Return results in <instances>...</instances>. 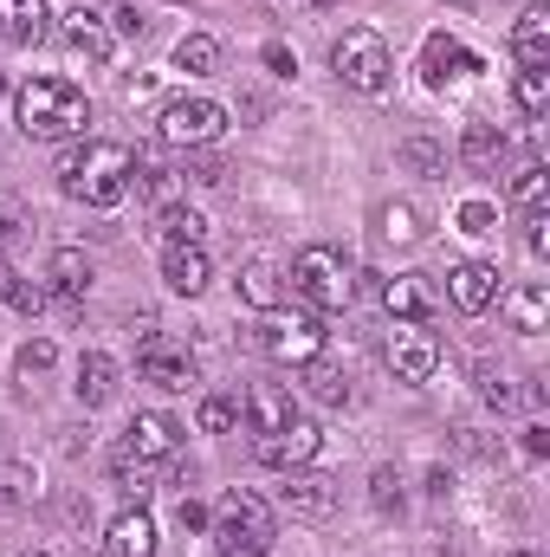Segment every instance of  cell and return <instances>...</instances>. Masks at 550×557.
<instances>
[{
  "instance_id": "obj_1",
  "label": "cell",
  "mask_w": 550,
  "mask_h": 557,
  "mask_svg": "<svg viewBox=\"0 0 550 557\" xmlns=\"http://www.w3.org/2000/svg\"><path fill=\"white\" fill-rule=\"evenodd\" d=\"M13 124L33 143H72L91 124V98L78 85H65V78H26L13 91Z\"/></svg>"
},
{
  "instance_id": "obj_2",
  "label": "cell",
  "mask_w": 550,
  "mask_h": 557,
  "mask_svg": "<svg viewBox=\"0 0 550 557\" xmlns=\"http://www.w3.org/2000/svg\"><path fill=\"white\" fill-rule=\"evenodd\" d=\"M130 169H137V156L124 149V143H85L78 156H65V195L72 201H85V208H117L124 195H130Z\"/></svg>"
},
{
  "instance_id": "obj_3",
  "label": "cell",
  "mask_w": 550,
  "mask_h": 557,
  "mask_svg": "<svg viewBox=\"0 0 550 557\" xmlns=\"http://www.w3.org/2000/svg\"><path fill=\"white\" fill-rule=\"evenodd\" d=\"M291 292L311 305V311H343L357 298V267L337 253V247H304L291 260Z\"/></svg>"
},
{
  "instance_id": "obj_4",
  "label": "cell",
  "mask_w": 550,
  "mask_h": 557,
  "mask_svg": "<svg viewBox=\"0 0 550 557\" xmlns=\"http://www.w3.org/2000/svg\"><path fill=\"white\" fill-rule=\"evenodd\" d=\"M330 72H337L350 91L376 98V91L389 85V72H396V52H389V39H383V33H370V26H350V33L330 46Z\"/></svg>"
},
{
  "instance_id": "obj_5",
  "label": "cell",
  "mask_w": 550,
  "mask_h": 557,
  "mask_svg": "<svg viewBox=\"0 0 550 557\" xmlns=\"http://www.w3.org/2000/svg\"><path fill=\"white\" fill-rule=\"evenodd\" d=\"M253 344L273 357V363H311V357H324V324L311 318V311H260V331H253Z\"/></svg>"
},
{
  "instance_id": "obj_6",
  "label": "cell",
  "mask_w": 550,
  "mask_h": 557,
  "mask_svg": "<svg viewBox=\"0 0 550 557\" xmlns=\"http://www.w3.org/2000/svg\"><path fill=\"white\" fill-rule=\"evenodd\" d=\"M214 539H221V552H260L266 557V545H273V512L253 493H227L214 506Z\"/></svg>"
},
{
  "instance_id": "obj_7",
  "label": "cell",
  "mask_w": 550,
  "mask_h": 557,
  "mask_svg": "<svg viewBox=\"0 0 550 557\" xmlns=\"http://www.w3.org/2000/svg\"><path fill=\"white\" fill-rule=\"evenodd\" d=\"M221 131H227V111L214 98H168L162 104V143H175V149H208V143H221Z\"/></svg>"
},
{
  "instance_id": "obj_8",
  "label": "cell",
  "mask_w": 550,
  "mask_h": 557,
  "mask_svg": "<svg viewBox=\"0 0 550 557\" xmlns=\"http://www.w3.org/2000/svg\"><path fill=\"white\" fill-rule=\"evenodd\" d=\"M389 370H396V383H427V376L440 370V344H434L427 324H396V337H389Z\"/></svg>"
},
{
  "instance_id": "obj_9",
  "label": "cell",
  "mask_w": 550,
  "mask_h": 557,
  "mask_svg": "<svg viewBox=\"0 0 550 557\" xmlns=\"http://www.w3.org/2000/svg\"><path fill=\"white\" fill-rule=\"evenodd\" d=\"M317 447H324V434L298 416V421H285L278 434H260V447H253V454H260L266 467H278V473H298V467H311V460H317Z\"/></svg>"
},
{
  "instance_id": "obj_10",
  "label": "cell",
  "mask_w": 550,
  "mask_h": 557,
  "mask_svg": "<svg viewBox=\"0 0 550 557\" xmlns=\"http://www.w3.org/2000/svg\"><path fill=\"white\" fill-rule=\"evenodd\" d=\"M137 370H142V383H155V389H168V396H182V389L195 383V357H188L182 344H168V337H142Z\"/></svg>"
},
{
  "instance_id": "obj_11",
  "label": "cell",
  "mask_w": 550,
  "mask_h": 557,
  "mask_svg": "<svg viewBox=\"0 0 550 557\" xmlns=\"http://www.w3.org/2000/svg\"><path fill=\"white\" fill-rule=\"evenodd\" d=\"M59 33H65V46H72L78 59H91V65H104V59L117 52V33H111L104 13H91V7H72V13L59 20Z\"/></svg>"
},
{
  "instance_id": "obj_12",
  "label": "cell",
  "mask_w": 550,
  "mask_h": 557,
  "mask_svg": "<svg viewBox=\"0 0 550 557\" xmlns=\"http://www.w3.org/2000/svg\"><path fill=\"white\" fill-rule=\"evenodd\" d=\"M182 447V428L168 416H155V409H142V416H130V428H124V454H137V460H168Z\"/></svg>"
},
{
  "instance_id": "obj_13",
  "label": "cell",
  "mask_w": 550,
  "mask_h": 557,
  "mask_svg": "<svg viewBox=\"0 0 550 557\" xmlns=\"http://www.w3.org/2000/svg\"><path fill=\"white\" fill-rule=\"evenodd\" d=\"M447 298H453V311H486L492 298H499V273L486 267V260H460L453 273H447Z\"/></svg>"
},
{
  "instance_id": "obj_14",
  "label": "cell",
  "mask_w": 550,
  "mask_h": 557,
  "mask_svg": "<svg viewBox=\"0 0 550 557\" xmlns=\"http://www.w3.org/2000/svg\"><path fill=\"white\" fill-rule=\"evenodd\" d=\"M285 506L298 512V519H330L337 512V480H324V473H285Z\"/></svg>"
},
{
  "instance_id": "obj_15",
  "label": "cell",
  "mask_w": 550,
  "mask_h": 557,
  "mask_svg": "<svg viewBox=\"0 0 550 557\" xmlns=\"http://www.w3.org/2000/svg\"><path fill=\"white\" fill-rule=\"evenodd\" d=\"M46 33H52V7H46V0H0V39L39 46Z\"/></svg>"
},
{
  "instance_id": "obj_16",
  "label": "cell",
  "mask_w": 550,
  "mask_h": 557,
  "mask_svg": "<svg viewBox=\"0 0 550 557\" xmlns=\"http://www.w3.org/2000/svg\"><path fill=\"white\" fill-rule=\"evenodd\" d=\"M505 318H512V331H518V337L550 331V285H545V278H525L518 292H505Z\"/></svg>"
},
{
  "instance_id": "obj_17",
  "label": "cell",
  "mask_w": 550,
  "mask_h": 557,
  "mask_svg": "<svg viewBox=\"0 0 550 557\" xmlns=\"http://www.w3.org/2000/svg\"><path fill=\"white\" fill-rule=\"evenodd\" d=\"M512 52H518V65H550V7L545 0H532V7L518 13V26H512Z\"/></svg>"
},
{
  "instance_id": "obj_18",
  "label": "cell",
  "mask_w": 550,
  "mask_h": 557,
  "mask_svg": "<svg viewBox=\"0 0 550 557\" xmlns=\"http://www.w3.org/2000/svg\"><path fill=\"white\" fill-rule=\"evenodd\" d=\"M383 305L402 318V324H427V311H434V285L421 273H396L383 285Z\"/></svg>"
},
{
  "instance_id": "obj_19",
  "label": "cell",
  "mask_w": 550,
  "mask_h": 557,
  "mask_svg": "<svg viewBox=\"0 0 550 557\" xmlns=\"http://www.w3.org/2000/svg\"><path fill=\"white\" fill-rule=\"evenodd\" d=\"M421 65H427V85H447V78H460V72H473L479 59L453 39V33H427V46H421Z\"/></svg>"
},
{
  "instance_id": "obj_20",
  "label": "cell",
  "mask_w": 550,
  "mask_h": 557,
  "mask_svg": "<svg viewBox=\"0 0 550 557\" xmlns=\"http://www.w3.org/2000/svg\"><path fill=\"white\" fill-rule=\"evenodd\" d=\"M162 278H168V292L195 298V292H208L214 267H208V253H201V247H168V253H162Z\"/></svg>"
},
{
  "instance_id": "obj_21",
  "label": "cell",
  "mask_w": 550,
  "mask_h": 557,
  "mask_svg": "<svg viewBox=\"0 0 550 557\" xmlns=\"http://www.w3.org/2000/svg\"><path fill=\"white\" fill-rule=\"evenodd\" d=\"M111 557H155V519L142 512V506H130V512H117L111 519Z\"/></svg>"
},
{
  "instance_id": "obj_22",
  "label": "cell",
  "mask_w": 550,
  "mask_h": 557,
  "mask_svg": "<svg viewBox=\"0 0 550 557\" xmlns=\"http://www.w3.org/2000/svg\"><path fill=\"white\" fill-rule=\"evenodd\" d=\"M72 389H78V403H85V409L111 403V396H117V357L85 350V357H78V383H72Z\"/></svg>"
},
{
  "instance_id": "obj_23",
  "label": "cell",
  "mask_w": 550,
  "mask_h": 557,
  "mask_svg": "<svg viewBox=\"0 0 550 557\" xmlns=\"http://www.w3.org/2000/svg\"><path fill=\"white\" fill-rule=\"evenodd\" d=\"M247 421H253V434H278L285 421H298V409H291V396L278 383H253L247 389Z\"/></svg>"
},
{
  "instance_id": "obj_24",
  "label": "cell",
  "mask_w": 550,
  "mask_h": 557,
  "mask_svg": "<svg viewBox=\"0 0 550 557\" xmlns=\"http://www.w3.org/2000/svg\"><path fill=\"white\" fill-rule=\"evenodd\" d=\"M46 278H52L59 298H85V292H91V260H85L78 247H59V253L46 260Z\"/></svg>"
},
{
  "instance_id": "obj_25",
  "label": "cell",
  "mask_w": 550,
  "mask_h": 557,
  "mask_svg": "<svg viewBox=\"0 0 550 557\" xmlns=\"http://www.w3.org/2000/svg\"><path fill=\"white\" fill-rule=\"evenodd\" d=\"M460 162H466V169H499V162H505V131H499V124H466Z\"/></svg>"
},
{
  "instance_id": "obj_26",
  "label": "cell",
  "mask_w": 550,
  "mask_h": 557,
  "mask_svg": "<svg viewBox=\"0 0 550 557\" xmlns=\"http://www.w3.org/2000/svg\"><path fill=\"white\" fill-rule=\"evenodd\" d=\"M175 65H182L188 78H208V72L221 65V39H214V33H188V39L175 46Z\"/></svg>"
},
{
  "instance_id": "obj_27",
  "label": "cell",
  "mask_w": 550,
  "mask_h": 557,
  "mask_svg": "<svg viewBox=\"0 0 550 557\" xmlns=\"http://www.w3.org/2000/svg\"><path fill=\"white\" fill-rule=\"evenodd\" d=\"M512 91H518V111L525 117H545L550 111V65H518V85Z\"/></svg>"
},
{
  "instance_id": "obj_28",
  "label": "cell",
  "mask_w": 550,
  "mask_h": 557,
  "mask_svg": "<svg viewBox=\"0 0 550 557\" xmlns=\"http://www.w3.org/2000/svg\"><path fill=\"white\" fill-rule=\"evenodd\" d=\"M304 370V389L317 396V403H350V383H343V370H330L324 357H311V363H298Z\"/></svg>"
},
{
  "instance_id": "obj_29",
  "label": "cell",
  "mask_w": 550,
  "mask_h": 557,
  "mask_svg": "<svg viewBox=\"0 0 550 557\" xmlns=\"http://www.w3.org/2000/svg\"><path fill=\"white\" fill-rule=\"evenodd\" d=\"M240 298H247L253 311H273L278 305V273L266 267V260H253V267L240 273Z\"/></svg>"
},
{
  "instance_id": "obj_30",
  "label": "cell",
  "mask_w": 550,
  "mask_h": 557,
  "mask_svg": "<svg viewBox=\"0 0 550 557\" xmlns=\"http://www.w3.org/2000/svg\"><path fill=\"white\" fill-rule=\"evenodd\" d=\"M201 234H208V221L195 208H162V240L168 247H201Z\"/></svg>"
},
{
  "instance_id": "obj_31",
  "label": "cell",
  "mask_w": 550,
  "mask_h": 557,
  "mask_svg": "<svg viewBox=\"0 0 550 557\" xmlns=\"http://www.w3.org/2000/svg\"><path fill=\"white\" fill-rule=\"evenodd\" d=\"M479 396H486L492 409H518V383H512L499 363H479Z\"/></svg>"
},
{
  "instance_id": "obj_32",
  "label": "cell",
  "mask_w": 550,
  "mask_h": 557,
  "mask_svg": "<svg viewBox=\"0 0 550 557\" xmlns=\"http://www.w3.org/2000/svg\"><path fill=\"white\" fill-rule=\"evenodd\" d=\"M402 162L421 169V175H440V169H447V149H440V143H427V137H409V143H402Z\"/></svg>"
},
{
  "instance_id": "obj_33",
  "label": "cell",
  "mask_w": 550,
  "mask_h": 557,
  "mask_svg": "<svg viewBox=\"0 0 550 557\" xmlns=\"http://www.w3.org/2000/svg\"><path fill=\"white\" fill-rule=\"evenodd\" d=\"M130 188H137V195H149V201H162V195L175 188V175H168L162 162H137V169H130Z\"/></svg>"
},
{
  "instance_id": "obj_34",
  "label": "cell",
  "mask_w": 550,
  "mask_h": 557,
  "mask_svg": "<svg viewBox=\"0 0 550 557\" xmlns=\"http://www.w3.org/2000/svg\"><path fill=\"white\" fill-rule=\"evenodd\" d=\"M512 201H518V208H538V201H545V162H525V169L512 175Z\"/></svg>"
},
{
  "instance_id": "obj_35",
  "label": "cell",
  "mask_w": 550,
  "mask_h": 557,
  "mask_svg": "<svg viewBox=\"0 0 550 557\" xmlns=\"http://www.w3.org/2000/svg\"><path fill=\"white\" fill-rule=\"evenodd\" d=\"M234 421H240V403L234 396H208L201 403V434H227Z\"/></svg>"
},
{
  "instance_id": "obj_36",
  "label": "cell",
  "mask_w": 550,
  "mask_h": 557,
  "mask_svg": "<svg viewBox=\"0 0 550 557\" xmlns=\"http://www.w3.org/2000/svg\"><path fill=\"white\" fill-rule=\"evenodd\" d=\"M52 363H59V350H52V337H33V344L20 350V376H26V383H33V376H46Z\"/></svg>"
},
{
  "instance_id": "obj_37",
  "label": "cell",
  "mask_w": 550,
  "mask_h": 557,
  "mask_svg": "<svg viewBox=\"0 0 550 557\" xmlns=\"http://www.w3.org/2000/svg\"><path fill=\"white\" fill-rule=\"evenodd\" d=\"M117 480H124V493L142 506V493H149V460H137V454H117Z\"/></svg>"
},
{
  "instance_id": "obj_38",
  "label": "cell",
  "mask_w": 550,
  "mask_h": 557,
  "mask_svg": "<svg viewBox=\"0 0 550 557\" xmlns=\"http://www.w3.org/2000/svg\"><path fill=\"white\" fill-rule=\"evenodd\" d=\"M460 234H499L492 201H466V208H460Z\"/></svg>"
},
{
  "instance_id": "obj_39",
  "label": "cell",
  "mask_w": 550,
  "mask_h": 557,
  "mask_svg": "<svg viewBox=\"0 0 550 557\" xmlns=\"http://www.w3.org/2000/svg\"><path fill=\"white\" fill-rule=\"evenodd\" d=\"M370 499L389 512V506H402V480H396V467H376V480H370Z\"/></svg>"
},
{
  "instance_id": "obj_40",
  "label": "cell",
  "mask_w": 550,
  "mask_h": 557,
  "mask_svg": "<svg viewBox=\"0 0 550 557\" xmlns=\"http://www.w3.org/2000/svg\"><path fill=\"white\" fill-rule=\"evenodd\" d=\"M383 234H389V240H421L414 208H383Z\"/></svg>"
},
{
  "instance_id": "obj_41",
  "label": "cell",
  "mask_w": 550,
  "mask_h": 557,
  "mask_svg": "<svg viewBox=\"0 0 550 557\" xmlns=\"http://www.w3.org/2000/svg\"><path fill=\"white\" fill-rule=\"evenodd\" d=\"M20 221H26V214H20V201H13V195L0 188V247H7L13 234H20Z\"/></svg>"
},
{
  "instance_id": "obj_42",
  "label": "cell",
  "mask_w": 550,
  "mask_h": 557,
  "mask_svg": "<svg viewBox=\"0 0 550 557\" xmlns=\"http://www.w3.org/2000/svg\"><path fill=\"white\" fill-rule=\"evenodd\" d=\"M525 227H532V234H525V247H532V253L545 260V253H550V221L538 214V208H532V221H525Z\"/></svg>"
},
{
  "instance_id": "obj_43",
  "label": "cell",
  "mask_w": 550,
  "mask_h": 557,
  "mask_svg": "<svg viewBox=\"0 0 550 557\" xmlns=\"http://www.w3.org/2000/svg\"><path fill=\"white\" fill-rule=\"evenodd\" d=\"M182 525L201 532V525H208V506H201V499H182Z\"/></svg>"
},
{
  "instance_id": "obj_44",
  "label": "cell",
  "mask_w": 550,
  "mask_h": 557,
  "mask_svg": "<svg viewBox=\"0 0 550 557\" xmlns=\"http://www.w3.org/2000/svg\"><path fill=\"white\" fill-rule=\"evenodd\" d=\"M266 65H273V72H298V59H291V52H285L278 39H273V46H266Z\"/></svg>"
},
{
  "instance_id": "obj_45",
  "label": "cell",
  "mask_w": 550,
  "mask_h": 557,
  "mask_svg": "<svg viewBox=\"0 0 550 557\" xmlns=\"http://www.w3.org/2000/svg\"><path fill=\"white\" fill-rule=\"evenodd\" d=\"M525 454H550V428H525Z\"/></svg>"
},
{
  "instance_id": "obj_46",
  "label": "cell",
  "mask_w": 550,
  "mask_h": 557,
  "mask_svg": "<svg viewBox=\"0 0 550 557\" xmlns=\"http://www.w3.org/2000/svg\"><path fill=\"white\" fill-rule=\"evenodd\" d=\"M512 557H532V552H512Z\"/></svg>"
},
{
  "instance_id": "obj_47",
  "label": "cell",
  "mask_w": 550,
  "mask_h": 557,
  "mask_svg": "<svg viewBox=\"0 0 550 557\" xmlns=\"http://www.w3.org/2000/svg\"><path fill=\"white\" fill-rule=\"evenodd\" d=\"M0 91H7V78H0Z\"/></svg>"
},
{
  "instance_id": "obj_48",
  "label": "cell",
  "mask_w": 550,
  "mask_h": 557,
  "mask_svg": "<svg viewBox=\"0 0 550 557\" xmlns=\"http://www.w3.org/2000/svg\"><path fill=\"white\" fill-rule=\"evenodd\" d=\"M317 7H330V0H317Z\"/></svg>"
},
{
  "instance_id": "obj_49",
  "label": "cell",
  "mask_w": 550,
  "mask_h": 557,
  "mask_svg": "<svg viewBox=\"0 0 550 557\" xmlns=\"http://www.w3.org/2000/svg\"><path fill=\"white\" fill-rule=\"evenodd\" d=\"M26 557H39V552H26Z\"/></svg>"
}]
</instances>
